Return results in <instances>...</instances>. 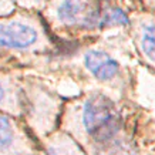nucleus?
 Masks as SVG:
<instances>
[{
    "label": "nucleus",
    "mask_w": 155,
    "mask_h": 155,
    "mask_svg": "<svg viewBox=\"0 0 155 155\" xmlns=\"http://www.w3.org/2000/svg\"><path fill=\"white\" fill-rule=\"evenodd\" d=\"M93 155H135L131 140L124 135V121L115 104L104 95L85 100L78 121Z\"/></svg>",
    "instance_id": "nucleus-1"
},
{
    "label": "nucleus",
    "mask_w": 155,
    "mask_h": 155,
    "mask_svg": "<svg viewBox=\"0 0 155 155\" xmlns=\"http://www.w3.org/2000/svg\"><path fill=\"white\" fill-rule=\"evenodd\" d=\"M101 10L97 0H60L56 13L57 19L66 26L93 28L100 26Z\"/></svg>",
    "instance_id": "nucleus-2"
},
{
    "label": "nucleus",
    "mask_w": 155,
    "mask_h": 155,
    "mask_svg": "<svg viewBox=\"0 0 155 155\" xmlns=\"http://www.w3.org/2000/svg\"><path fill=\"white\" fill-rule=\"evenodd\" d=\"M40 28L23 19L0 21V47L12 50H26L40 41Z\"/></svg>",
    "instance_id": "nucleus-3"
},
{
    "label": "nucleus",
    "mask_w": 155,
    "mask_h": 155,
    "mask_svg": "<svg viewBox=\"0 0 155 155\" xmlns=\"http://www.w3.org/2000/svg\"><path fill=\"white\" fill-rule=\"evenodd\" d=\"M30 142L10 117L0 114V155H23Z\"/></svg>",
    "instance_id": "nucleus-4"
},
{
    "label": "nucleus",
    "mask_w": 155,
    "mask_h": 155,
    "mask_svg": "<svg viewBox=\"0 0 155 155\" xmlns=\"http://www.w3.org/2000/svg\"><path fill=\"white\" fill-rule=\"evenodd\" d=\"M84 64L95 78L103 81L115 78L120 71L117 61L101 50H90L84 57Z\"/></svg>",
    "instance_id": "nucleus-5"
},
{
    "label": "nucleus",
    "mask_w": 155,
    "mask_h": 155,
    "mask_svg": "<svg viewBox=\"0 0 155 155\" xmlns=\"http://www.w3.org/2000/svg\"><path fill=\"white\" fill-rule=\"evenodd\" d=\"M44 155H85L78 144L73 141V138L63 134L48 138L44 147Z\"/></svg>",
    "instance_id": "nucleus-6"
},
{
    "label": "nucleus",
    "mask_w": 155,
    "mask_h": 155,
    "mask_svg": "<svg viewBox=\"0 0 155 155\" xmlns=\"http://www.w3.org/2000/svg\"><path fill=\"white\" fill-rule=\"evenodd\" d=\"M128 24V17L120 7L108 5L101 10V27H111V26H125Z\"/></svg>",
    "instance_id": "nucleus-7"
},
{
    "label": "nucleus",
    "mask_w": 155,
    "mask_h": 155,
    "mask_svg": "<svg viewBox=\"0 0 155 155\" xmlns=\"http://www.w3.org/2000/svg\"><path fill=\"white\" fill-rule=\"evenodd\" d=\"M141 47L147 58L155 63V26H147L142 31Z\"/></svg>",
    "instance_id": "nucleus-8"
},
{
    "label": "nucleus",
    "mask_w": 155,
    "mask_h": 155,
    "mask_svg": "<svg viewBox=\"0 0 155 155\" xmlns=\"http://www.w3.org/2000/svg\"><path fill=\"white\" fill-rule=\"evenodd\" d=\"M7 85L3 83V80H0V107H3V104L7 103Z\"/></svg>",
    "instance_id": "nucleus-9"
}]
</instances>
